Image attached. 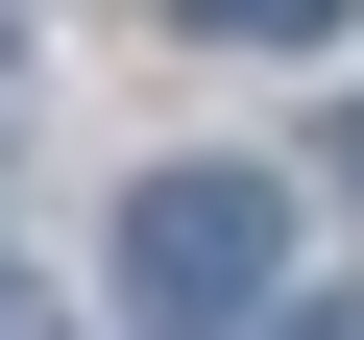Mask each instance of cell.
<instances>
[{
    "label": "cell",
    "mask_w": 364,
    "mask_h": 340,
    "mask_svg": "<svg viewBox=\"0 0 364 340\" xmlns=\"http://www.w3.org/2000/svg\"><path fill=\"white\" fill-rule=\"evenodd\" d=\"M267 267H291V195L267 170H146L122 195V292L195 340V316H267Z\"/></svg>",
    "instance_id": "cell-1"
},
{
    "label": "cell",
    "mask_w": 364,
    "mask_h": 340,
    "mask_svg": "<svg viewBox=\"0 0 364 340\" xmlns=\"http://www.w3.org/2000/svg\"><path fill=\"white\" fill-rule=\"evenodd\" d=\"M170 25H219V49H340V0H170Z\"/></svg>",
    "instance_id": "cell-2"
},
{
    "label": "cell",
    "mask_w": 364,
    "mask_h": 340,
    "mask_svg": "<svg viewBox=\"0 0 364 340\" xmlns=\"http://www.w3.org/2000/svg\"><path fill=\"white\" fill-rule=\"evenodd\" d=\"M267 340H364V292H340V316H267Z\"/></svg>",
    "instance_id": "cell-3"
},
{
    "label": "cell",
    "mask_w": 364,
    "mask_h": 340,
    "mask_svg": "<svg viewBox=\"0 0 364 340\" xmlns=\"http://www.w3.org/2000/svg\"><path fill=\"white\" fill-rule=\"evenodd\" d=\"M0 340H49V316H25V292H0Z\"/></svg>",
    "instance_id": "cell-4"
},
{
    "label": "cell",
    "mask_w": 364,
    "mask_h": 340,
    "mask_svg": "<svg viewBox=\"0 0 364 340\" xmlns=\"http://www.w3.org/2000/svg\"><path fill=\"white\" fill-rule=\"evenodd\" d=\"M340 170H364V122H340Z\"/></svg>",
    "instance_id": "cell-5"
}]
</instances>
